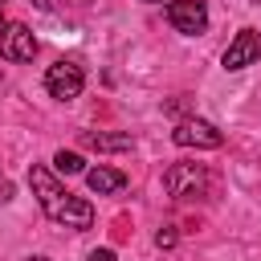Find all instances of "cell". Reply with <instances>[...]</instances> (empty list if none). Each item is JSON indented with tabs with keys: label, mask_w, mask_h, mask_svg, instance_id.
I'll list each match as a JSON object with an SVG mask.
<instances>
[{
	"label": "cell",
	"mask_w": 261,
	"mask_h": 261,
	"mask_svg": "<svg viewBox=\"0 0 261 261\" xmlns=\"http://www.w3.org/2000/svg\"><path fill=\"white\" fill-rule=\"evenodd\" d=\"M86 261H114V249H94Z\"/></svg>",
	"instance_id": "obj_12"
},
{
	"label": "cell",
	"mask_w": 261,
	"mask_h": 261,
	"mask_svg": "<svg viewBox=\"0 0 261 261\" xmlns=\"http://www.w3.org/2000/svg\"><path fill=\"white\" fill-rule=\"evenodd\" d=\"M171 139H175L179 147H204V151H216V147L224 143V135H220L212 122H204V118H184V122L171 130Z\"/></svg>",
	"instance_id": "obj_7"
},
{
	"label": "cell",
	"mask_w": 261,
	"mask_h": 261,
	"mask_svg": "<svg viewBox=\"0 0 261 261\" xmlns=\"http://www.w3.org/2000/svg\"><path fill=\"white\" fill-rule=\"evenodd\" d=\"M0 57H8V61H33V57H37V37H33V29L20 24V20H8V24L0 29Z\"/></svg>",
	"instance_id": "obj_5"
},
{
	"label": "cell",
	"mask_w": 261,
	"mask_h": 261,
	"mask_svg": "<svg viewBox=\"0 0 261 261\" xmlns=\"http://www.w3.org/2000/svg\"><path fill=\"white\" fill-rule=\"evenodd\" d=\"M167 20H171L175 33L200 37V33L208 29V8H204V0H171V4H167Z\"/></svg>",
	"instance_id": "obj_4"
},
{
	"label": "cell",
	"mask_w": 261,
	"mask_h": 261,
	"mask_svg": "<svg viewBox=\"0 0 261 261\" xmlns=\"http://www.w3.org/2000/svg\"><path fill=\"white\" fill-rule=\"evenodd\" d=\"M82 143L94 147V151H130V147H135L130 135H106V130H86Z\"/></svg>",
	"instance_id": "obj_9"
},
{
	"label": "cell",
	"mask_w": 261,
	"mask_h": 261,
	"mask_svg": "<svg viewBox=\"0 0 261 261\" xmlns=\"http://www.w3.org/2000/svg\"><path fill=\"white\" fill-rule=\"evenodd\" d=\"M155 245H159V249H171V245H175V232H171V228H159V232H155Z\"/></svg>",
	"instance_id": "obj_11"
},
{
	"label": "cell",
	"mask_w": 261,
	"mask_h": 261,
	"mask_svg": "<svg viewBox=\"0 0 261 261\" xmlns=\"http://www.w3.org/2000/svg\"><path fill=\"white\" fill-rule=\"evenodd\" d=\"M0 4H4V0H0Z\"/></svg>",
	"instance_id": "obj_17"
},
{
	"label": "cell",
	"mask_w": 261,
	"mask_h": 261,
	"mask_svg": "<svg viewBox=\"0 0 261 261\" xmlns=\"http://www.w3.org/2000/svg\"><path fill=\"white\" fill-rule=\"evenodd\" d=\"M257 57H261V33H257V29H241V33L228 41V49H224L220 65H224L228 73H237V69L253 65Z\"/></svg>",
	"instance_id": "obj_6"
},
{
	"label": "cell",
	"mask_w": 261,
	"mask_h": 261,
	"mask_svg": "<svg viewBox=\"0 0 261 261\" xmlns=\"http://www.w3.org/2000/svg\"><path fill=\"white\" fill-rule=\"evenodd\" d=\"M86 184H90V192L110 196V192H122V188H126V175H122L118 167H90V171H86Z\"/></svg>",
	"instance_id": "obj_8"
},
{
	"label": "cell",
	"mask_w": 261,
	"mask_h": 261,
	"mask_svg": "<svg viewBox=\"0 0 261 261\" xmlns=\"http://www.w3.org/2000/svg\"><path fill=\"white\" fill-rule=\"evenodd\" d=\"M0 77H4V73H0Z\"/></svg>",
	"instance_id": "obj_18"
},
{
	"label": "cell",
	"mask_w": 261,
	"mask_h": 261,
	"mask_svg": "<svg viewBox=\"0 0 261 261\" xmlns=\"http://www.w3.org/2000/svg\"><path fill=\"white\" fill-rule=\"evenodd\" d=\"M33 8H41V12H53V8H57V0H33Z\"/></svg>",
	"instance_id": "obj_13"
},
{
	"label": "cell",
	"mask_w": 261,
	"mask_h": 261,
	"mask_svg": "<svg viewBox=\"0 0 261 261\" xmlns=\"http://www.w3.org/2000/svg\"><path fill=\"white\" fill-rule=\"evenodd\" d=\"M163 184H167V196L171 200H192V196H204L208 171L200 163H171L167 175H163Z\"/></svg>",
	"instance_id": "obj_3"
},
{
	"label": "cell",
	"mask_w": 261,
	"mask_h": 261,
	"mask_svg": "<svg viewBox=\"0 0 261 261\" xmlns=\"http://www.w3.org/2000/svg\"><path fill=\"white\" fill-rule=\"evenodd\" d=\"M53 167H57L61 175H82V171H86V159H82L77 151H57V155H53Z\"/></svg>",
	"instance_id": "obj_10"
},
{
	"label": "cell",
	"mask_w": 261,
	"mask_h": 261,
	"mask_svg": "<svg viewBox=\"0 0 261 261\" xmlns=\"http://www.w3.org/2000/svg\"><path fill=\"white\" fill-rule=\"evenodd\" d=\"M82 86H86V73H82V65L69 61V57H61V61H53V65L45 69V90H49V98H57V102H73V98L82 94Z\"/></svg>",
	"instance_id": "obj_2"
},
{
	"label": "cell",
	"mask_w": 261,
	"mask_h": 261,
	"mask_svg": "<svg viewBox=\"0 0 261 261\" xmlns=\"http://www.w3.org/2000/svg\"><path fill=\"white\" fill-rule=\"evenodd\" d=\"M151 4H155V0H151Z\"/></svg>",
	"instance_id": "obj_16"
},
{
	"label": "cell",
	"mask_w": 261,
	"mask_h": 261,
	"mask_svg": "<svg viewBox=\"0 0 261 261\" xmlns=\"http://www.w3.org/2000/svg\"><path fill=\"white\" fill-rule=\"evenodd\" d=\"M4 24H8V20H4V12H0V29H4Z\"/></svg>",
	"instance_id": "obj_15"
},
{
	"label": "cell",
	"mask_w": 261,
	"mask_h": 261,
	"mask_svg": "<svg viewBox=\"0 0 261 261\" xmlns=\"http://www.w3.org/2000/svg\"><path fill=\"white\" fill-rule=\"evenodd\" d=\"M29 184H33V192H37V200H41V208H45L49 220H57V224H65V228H73V232H82V228L94 224V208H90V200L69 196V192L53 179V171L33 167V171H29Z\"/></svg>",
	"instance_id": "obj_1"
},
{
	"label": "cell",
	"mask_w": 261,
	"mask_h": 261,
	"mask_svg": "<svg viewBox=\"0 0 261 261\" xmlns=\"http://www.w3.org/2000/svg\"><path fill=\"white\" fill-rule=\"evenodd\" d=\"M24 261H49V257H24Z\"/></svg>",
	"instance_id": "obj_14"
}]
</instances>
